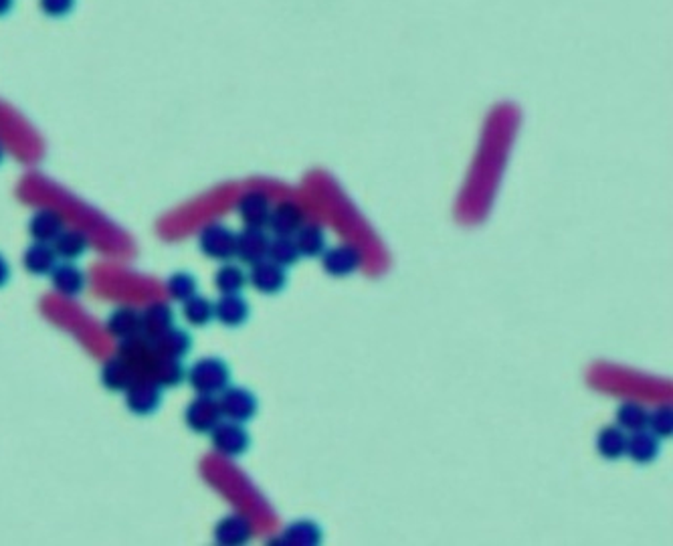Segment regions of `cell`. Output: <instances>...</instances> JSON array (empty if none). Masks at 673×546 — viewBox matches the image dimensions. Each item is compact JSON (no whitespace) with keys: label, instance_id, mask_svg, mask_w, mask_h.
<instances>
[{"label":"cell","instance_id":"8","mask_svg":"<svg viewBox=\"0 0 673 546\" xmlns=\"http://www.w3.org/2000/svg\"><path fill=\"white\" fill-rule=\"evenodd\" d=\"M322 257V268L332 277H348L363 265V251L356 245L342 243L326 249Z\"/></svg>","mask_w":673,"mask_h":546},{"label":"cell","instance_id":"35","mask_svg":"<svg viewBox=\"0 0 673 546\" xmlns=\"http://www.w3.org/2000/svg\"><path fill=\"white\" fill-rule=\"evenodd\" d=\"M11 282V265L6 261V257L0 253V287H4Z\"/></svg>","mask_w":673,"mask_h":546},{"label":"cell","instance_id":"6","mask_svg":"<svg viewBox=\"0 0 673 546\" xmlns=\"http://www.w3.org/2000/svg\"><path fill=\"white\" fill-rule=\"evenodd\" d=\"M118 355L134 368L135 376H148V379H150L152 366H154L158 358L154 344H152V340L146 339L142 332L132 336V339L119 340Z\"/></svg>","mask_w":673,"mask_h":546},{"label":"cell","instance_id":"31","mask_svg":"<svg viewBox=\"0 0 673 546\" xmlns=\"http://www.w3.org/2000/svg\"><path fill=\"white\" fill-rule=\"evenodd\" d=\"M166 292L174 302H187L192 295L198 294L197 277L188 271H174L166 282Z\"/></svg>","mask_w":673,"mask_h":546},{"label":"cell","instance_id":"32","mask_svg":"<svg viewBox=\"0 0 673 546\" xmlns=\"http://www.w3.org/2000/svg\"><path fill=\"white\" fill-rule=\"evenodd\" d=\"M300 251L295 247L293 237H275L269 241V251H267V260L275 261L282 268H292L300 261Z\"/></svg>","mask_w":673,"mask_h":546},{"label":"cell","instance_id":"20","mask_svg":"<svg viewBox=\"0 0 673 546\" xmlns=\"http://www.w3.org/2000/svg\"><path fill=\"white\" fill-rule=\"evenodd\" d=\"M106 328L118 340L132 339V336L142 332V312L132 306H119L108 316Z\"/></svg>","mask_w":673,"mask_h":546},{"label":"cell","instance_id":"11","mask_svg":"<svg viewBox=\"0 0 673 546\" xmlns=\"http://www.w3.org/2000/svg\"><path fill=\"white\" fill-rule=\"evenodd\" d=\"M269 235L266 229L245 227L241 233H237V251L235 257L239 261L247 265H253L261 260H267L269 251Z\"/></svg>","mask_w":673,"mask_h":546},{"label":"cell","instance_id":"10","mask_svg":"<svg viewBox=\"0 0 673 546\" xmlns=\"http://www.w3.org/2000/svg\"><path fill=\"white\" fill-rule=\"evenodd\" d=\"M251 536L253 526L243 514H231V516L221 518L213 530L214 542L221 546H241L249 542Z\"/></svg>","mask_w":673,"mask_h":546},{"label":"cell","instance_id":"17","mask_svg":"<svg viewBox=\"0 0 673 546\" xmlns=\"http://www.w3.org/2000/svg\"><path fill=\"white\" fill-rule=\"evenodd\" d=\"M660 441L661 439L653 436L649 429L633 431L631 436H627V449H625V455H629V460L639 465L653 463L661 452Z\"/></svg>","mask_w":673,"mask_h":546},{"label":"cell","instance_id":"13","mask_svg":"<svg viewBox=\"0 0 673 546\" xmlns=\"http://www.w3.org/2000/svg\"><path fill=\"white\" fill-rule=\"evenodd\" d=\"M251 316V306L241 294H223L214 302V320L224 328H239L243 326Z\"/></svg>","mask_w":673,"mask_h":546},{"label":"cell","instance_id":"27","mask_svg":"<svg viewBox=\"0 0 673 546\" xmlns=\"http://www.w3.org/2000/svg\"><path fill=\"white\" fill-rule=\"evenodd\" d=\"M150 379L158 383L162 389H174L187 379V368L179 358L158 357L154 366H152Z\"/></svg>","mask_w":673,"mask_h":546},{"label":"cell","instance_id":"21","mask_svg":"<svg viewBox=\"0 0 673 546\" xmlns=\"http://www.w3.org/2000/svg\"><path fill=\"white\" fill-rule=\"evenodd\" d=\"M59 257L57 253H55L53 249V243H39V241H35V243H31L27 249H25V255H22V265H25V269L31 273V276H49V273L55 269V265H57Z\"/></svg>","mask_w":673,"mask_h":546},{"label":"cell","instance_id":"22","mask_svg":"<svg viewBox=\"0 0 673 546\" xmlns=\"http://www.w3.org/2000/svg\"><path fill=\"white\" fill-rule=\"evenodd\" d=\"M152 344H154L158 357L182 360L192 350V336L187 330H182V328L174 326L162 336H158L156 340H152Z\"/></svg>","mask_w":673,"mask_h":546},{"label":"cell","instance_id":"26","mask_svg":"<svg viewBox=\"0 0 673 546\" xmlns=\"http://www.w3.org/2000/svg\"><path fill=\"white\" fill-rule=\"evenodd\" d=\"M627 449V433L619 425H607L597 436V452L608 462H616L625 455Z\"/></svg>","mask_w":673,"mask_h":546},{"label":"cell","instance_id":"3","mask_svg":"<svg viewBox=\"0 0 673 546\" xmlns=\"http://www.w3.org/2000/svg\"><path fill=\"white\" fill-rule=\"evenodd\" d=\"M208 436H211L213 447L224 457H241L251 447L249 431L243 427V423L237 421H219Z\"/></svg>","mask_w":673,"mask_h":546},{"label":"cell","instance_id":"29","mask_svg":"<svg viewBox=\"0 0 673 546\" xmlns=\"http://www.w3.org/2000/svg\"><path fill=\"white\" fill-rule=\"evenodd\" d=\"M182 318L195 328H205L214 320V302L205 295L195 294L187 302H182Z\"/></svg>","mask_w":673,"mask_h":546},{"label":"cell","instance_id":"28","mask_svg":"<svg viewBox=\"0 0 673 546\" xmlns=\"http://www.w3.org/2000/svg\"><path fill=\"white\" fill-rule=\"evenodd\" d=\"M214 287L219 290V294H241L247 284H249V277H247V271L241 268V265H235L231 261H224L219 269L214 273Z\"/></svg>","mask_w":673,"mask_h":546},{"label":"cell","instance_id":"19","mask_svg":"<svg viewBox=\"0 0 673 546\" xmlns=\"http://www.w3.org/2000/svg\"><path fill=\"white\" fill-rule=\"evenodd\" d=\"M174 328V310L166 302H154L142 312V334L150 340Z\"/></svg>","mask_w":673,"mask_h":546},{"label":"cell","instance_id":"15","mask_svg":"<svg viewBox=\"0 0 673 546\" xmlns=\"http://www.w3.org/2000/svg\"><path fill=\"white\" fill-rule=\"evenodd\" d=\"M49 276H51V284L55 287V292L66 295V298H77V295L83 294L87 286L85 271L82 268H77L74 261L55 265V269L49 273Z\"/></svg>","mask_w":673,"mask_h":546},{"label":"cell","instance_id":"9","mask_svg":"<svg viewBox=\"0 0 673 546\" xmlns=\"http://www.w3.org/2000/svg\"><path fill=\"white\" fill-rule=\"evenodd\" d=\"M249 284L258 290L259 294L266 295H277L285 290L287 286V271L282 265H277L271 260H261L251 265V271L247 273Z\"/></svg>","mask_w":673,"mask_h":546},{"label":"cell","instance_id":"5","mask_svg":"<svg viewBox=\"0 0 673 546\" xmlns=\"http://www.w3.org/2000/svg\"><path fill=\"white\" fill-rule=\"evenodd\" d=\"M162 387L148 376H138L126 391V407L132 415L150 417L162 405Z\"/></svg>","mask_w":673,"mask_h":546},{"label":"cell","instance_id":"25","mask_svg":"<svg viewBox=\"0 0 673 546\" xmlns=\"http://www.w3.org/2000/svg\"><path fill=\"white\" fill-rule=\"evenodd\" d=\"M295 247L302 257H319L326 251V231L318 223H303L293 235Z\"/></svg>","mask_w":673,"mask_h":546},{"label":"cell","instance_id":"12","mask_svg":"<svg viewBox=\"0 0 673 546\" xmlns=\"http://www.w3.org/2000/svg\"><path fill=\"white\" fill-rule=\"evenodd\" d=\"M237 211H239V216H241V221L245 223V227L263 229V227H267L271 205H269V198L266 192L249 190L239 198Z\"/></svg>","mask_w":673,"mask_h":546},{"label":"cell","instance_id":"34","mask_svg":"<svg viewBox=\"0 0 673 546\" xmlns=\"http://www.w3.org/2000/svg\"><path fill=\"white\" fill-rule=\"evenodd\" d=\"M41 11L51 19H63L69 17L75 9V0H39Z\"/></svg>","mask_w":673,"mask_h":546},{"label":"cell","instance_id":"14","mask_svg":"<svg viewBox=\"0 0 673 546\" xmlns=\"http://www.w3.org/2000/svg\"><path fill=\"white\" fill-rule=\"evenodd\" d=\"M302 225H303L302 207L292 203V200H284V203H279L271 208L267 227L275 237H293Z\"/></svg>","mask_w":673,"mask_h":546},{"label":"cell","instance_id":"4","mask_svg":"<svg viewBox=\"0 0 673 546\" xmlns=\"http://www.w3.org/2000/svg\"><path fill=\"white\" fill-rule=\"evenodd\" d=\"M219 407L223 419L237 421V423H249L259 413V401L249 389L245 387H229L221 392Z\"/></svg>","mask_w":673,"mask_h":546},{"label":"cell","instance_id":"37","mask_svg":"<svg viewBox=\"0 0 673 546\" xmlns=\"http://www.w3.org/2000/svg\"><path fill=\"white\" fill-rule=\"evenodd\" d=\"M4 156H6V152H4V144H3V140H0V164H3V163H4Z\"/></svg>","mask_w":673,"mask_h":546},{"label":"cell","instance_id":"23","mask_svg":"<svg viewBox=\"0 0 673 546\" xmlns=\"http://www.w3.org/2000/svg\"><path fill=\"white\" fill-rule=\"evenodd\" d=\"M53 249L63 261H77L90 249V237L79 229H63L59 237L53 241Z\"/></svg>","mask_w":673,"mask_h":546},{"label":"cell","instance_id":"16","mask_svg":"<svg viewBox=\"0 0 673 546\" xmlns=\"http://www.w3.org/2000/svg\"><path fill=\"white\" fill-rule=\"evenodd\" d=\"M63 229H66V219L55 208H41L29 221V235L39 243H53Z\"/></svg>","mask_w":673,"mask_h":546},{"label":"cell","instance_id":"24","mask_svg":"<svg viewBox=\"0 0 673 546\" xmlns=\"http://www.w3.org/2000/svg\"><path fill=\"white\" fill-rule=\"evenodd\" d=\"M324 534L314 520H298L284 530V534L277 538V544L292 546H318L322 544Z\"/></svg>","mask_w":673,"mask_h":546},{"label":"cell","instance_id":"18","mask_svg":"<svg viewBox=\"0 0 673 546\" xmlns=\"http://www.w3.org/2000/svg\"><path fill=\"white\" fill-rule=\"evenodd\" d=\"M134 379H138L134 368L119 355L108 358L100 371V381L103 384V389H108L109 392H126L127 387L134 383Z\"/></svg>","mask_w":673,"mask_h":546},{"label":"cell","instance_id":"2","mask_svg":"<svg viewBox=\"0 0 673 546\" xmlns=\"http://www.w3.org/2000/svg\"><path fill=\"white\" fill-rule=\"evenodd\" d=\"M197 243H198L200 253L208 257V260H214L221 263L235 260L237 233L231 231L227 225L208 223L206 227L200 229Z\"/></svg>","mask_w":673,"mask_h":546},{"label":"cell","instance_id":"36","mask_svg":"<svg viewBox=\"0 0 673 546\" xmlns=\"http://www.w3.org/2000/svg\"><path fill=\"white\" fill-rule=\"evenodd\" d=\"M14 0H0V17H6L13 11Z\"/></svg>","mask_w":673,"mask_h":546},{"label":"cell","instance_id":"7","mask_svg":"<svg viewBox=\"0 0 673 546\" xmlns=\"http://www.w3.org/2000/svg\"><path fill=\"white\" fill-rule=\"evenodd\" d=\"M219 421H223L219 399L213 395H198L184 411V423L195 433H211Z\"/></svg>","mask_w":673,"mask_h":546},{"label":"cell","instance_id":"30","mask_svg":"<svg viewBox=\"0 0 673 546\" xmlns=\"http://www.w3.org/2000/svg\"><path fill=\"white\" fill-rule=\"evenodd\" d=\"M647 417L649 411L643 405L637 403V401H627V403H623L616 409V425L629 433L647 429Z\"/></svg>","mask_w":673,"mask_h":546},{"label":"cell","instance_id":"33","mask_svg":"<svg viewBox=\"0 0 673 546\" xmlns=\"http://www.w3.org/2000/svg\"><path fill=\"white\" fill-rule=\"evenodd\" d=\"M647 429L660 439H671L673 436V409L671 405H660L647 417Z\"/></svg>","mask_w":673,"mask_h":546},{"label":"cell","instance_id":"1","mask_svg":"<svg viewBox=\"0 0 673 546\" xmlns=\"http://www.w3.org/2000/svg\"><path fill=\"white\" fill-rule=\"evenodd\" d=\"M187 381L197 395L216 397L231 384V366L219 357H205L188 368Z\"/></svg>","mask_w":673,"mask_h":546}]
</instances>
